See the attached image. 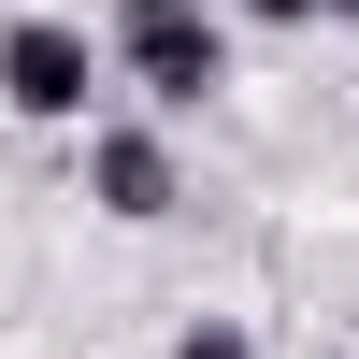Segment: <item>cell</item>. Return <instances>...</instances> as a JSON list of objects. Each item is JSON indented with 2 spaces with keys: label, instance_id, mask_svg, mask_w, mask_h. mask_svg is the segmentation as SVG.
Segmentation results:
<instances>
[{
  "label": "cell",
  "instance_id": "obj_2",
  "mask_svg": "<svg viewBox=\"0 0 359 359\" xmlns=\"http://www.w3.org/2000/svg\"><path fill=\"white\" fill-rule=\"evenodd\" d=\"M101 86H115V43H86L72 15H15L0 29V101L29 130H101Z\"/></svg>",
  "mask_w": 359,
  "mask_h": 359
},
{
  "label": "cell",
  "instance_id": "obj_3",
  "mask_svg": "<svg viewBox=\"0 0 359 359\" xmlns=\"http://www.w3.org/2000/svg\"><path fill=\"white\" fill-rule=\"evenodd\" d=\"M172 201H187V172H172V130H158V115H101V130H86V216L158 230Z\"/></svg>",
  "mask_w": 359,
  "mask_h": 359
},
{
  "label": "cell",
  "instance_id": "obj_1",
  "mask_svg": "<svg viewBox=\"0 0 359 359\" xmlns=\"http://www.w3.org/2000/svg\"><path fill=\"white\" fill-rule=\"evenodd\" d=\"M115 86H144V115H201L230 86V0H115Z\"/></svg>",
  "mask_w": 359,
  "mask_h": 359
},
{
  "label": "cell",
  "instance_id": "obj_6",
  "mask_svg": "<svg viewBox=\"0 0 359 359\" xmlns=\"http://www.w3.org/2000/svg\"><path fill=\"white\" fill-rule=\"evenodd\" d=\"M331 15H359V0H331Z\"/></svg>",
  "mask_w": 359,
  "mask_h": 359
},
{
  "label": "cell",
  "instance_id": "obj_5",
  "mask_svg": "<svg viewBox=\"0 0 359 359\" xmlns=\"http://www.w3.org/2000/svg\"><path fill=\"white\" fill-rule=\"evenodd\" d=\"M230 15H245V29H316L331 0H230Z\"/></svg>",
  "mask_w": 359,
  "mask_h": 359
},
{
  "label": "cell",
  "instance_id": "obj_4",
  "mask_svg": "<svg viewBox=\"0 0 359 359\" xmlns=\"http://www.w3.org/2000/svg\"><path fill=\"white\" fill-rule=\"evenodd\" d=\"M172 359H259V345H245V316H187V331H172Z\"/></svg>",
  "mask_w": 359,
  "mask_h": 359
}]
</instances>
